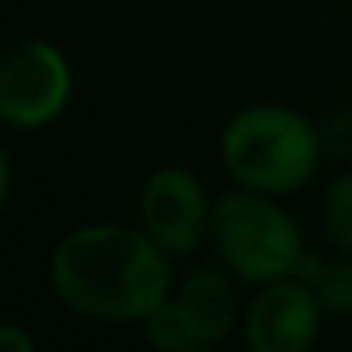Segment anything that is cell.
<instances>
[{
    "label": "cell",
    "mask_w": 352,
    "mask_h": 352,
    "mask_svg": "<svg viewBox=\"0 0 352 352\" xmlns=\"http://www.w3.org/2000/svg\"><path fill=\"white\" fill-rule=\"evenodd\" d=\"M72 65L58 45L31 38L0 55V120L17 130L45 126L69 107Z\"/></svg>",
    "instance_id": "4"
},
{
    "label": "cell",
    "mask_w": 352,
    "mask_h": 352,
    "mask_svg": "<svg viewBox=\"0 0 352 352\" xmlns=\"http://www.w3.org/2000/svg\"><path fill=\"white\" fill-rule=\"evenodd\" d=\"M322 305L298 277L263 284L243 318L250 352H308L322 332Z\"/></svg>",
    "instance_id": "6"
},
{
    "label": "cell",
    "mask_w": 352,
    "mask_h": 352,
    "mask_svg": "<svg viewBox=\"0 0 352 352\" xmlns=\"http://www.w3.org/2000/svg\"><path fill=\"white\" fill-rule=\"evenodd\" d=\"M298 280H305L311 287V294L318 298L325 315H352V256H318V253H305L298 263Z\"/></svg>",
    "instance_id": "8"
},
{
    "label": "cell",
    "mask_w": 352,
    "mask_h": 352,
    "mask_svg": "<svg viewBox=\"0 0 352 352\" xmlns=\"http://www.w3.org/2000/svg\"><path fill=\"white\" fill-rule=\"evenodd\" d=\"M0 352H38V346L28 329L14 322H0Z\"/></svg>",
    "instance_id": "12"
},
{
    "label": "cell",
    "mask_w": 352,
    "mask_h": 352,
    "mask_svg": "<svg viewBox=\"0 0 352 352\" xmlns=\"http://www.w3.org/2000/svg\"><path fill=\"white\" fill-rule=\"evenodd\" d=\"M322 223H325L329 239L336 243V250L352 256V171L349 175H339V178L325 188Z\"/></svg>",
    "instance_id": "10"
},
{
    "label": "cell",
    "mask_w": 352,
    "mask_h": 352,
    "mask_svg": "<svg viewBox=\"0 0 352 352\" xmlns=\"http://www.w3.org/2000/svg\"><path fill=\"white\" fill-rule=\"evenodd\" d=\"M212 206L202 182L188 168H161L140 188V230L168 256L199 250L209 236Z\"/></svg>",
    "instance_id": "5"
},
{
    "label": "cell",
    "mask_w": 352,
    "mask_h": 352,
    "mask_svg": "<svg viewBox=\"0 0 352 352\" xmlns=\"http://www.w3.org/2000/svg\"><path fill=\"white\" fill-rule=\"evenodd\" d=\"M318 133H322V144H325V147H332L336 154H342V157H349L352 154V113L349 110H342V113L329 117L325 120V126H322Z\"/></svg>",
    "instance_id": "11"
},
{
    "label": "cell",
    "mask_w": 352,
    "mask_h": 352,
    "mask_svg": "<svg viewBox=\"0 0 352 352\" xmlns=\"http://www.w3.org/2000/svg\"><path fill=\"white\" fill-rule=\"evenodd\" d=\"M48 280L62 305L96 322H144L168 298V253L144 233L117 223L79 226L52 250Z\"/></svg>",
    "instance_id": "1"
},
{
    "label": "cell",
    "mask_w": 352,
    "mask_h": 352,
    "mask_svg": "<svg viewBox=\"0 0 352 352\" xmlns=\"http://www.w3.org/2000/svg\"><path fill=\"white\" fill-rule=\"evenodd\" d=\"M322 151L318 126L277 103L239 110L219 137V157L233 182L274 199L305 188L322 164Z\"/></svg>",
    "instance_id": "2"
},
{
    "label": "cell",
    "mask_w": 352,
    "mask_h": 352,
    "mask_svg": "<svg viewBox=\"0 0 352 352\" xmlns=\"http://www.w3.org/2000/svg\"><path fill=\"white\" fill-rule=\"evenodd\" d=\"M144 332H147V342L154 346V352H192L202 346L175 298H164L161 305H154L147 311Z\"/></svg>",
    "instance_id": "9"
},
{
    "label": "cell",
    "mask_w": 352,
    "mask_h": 352,
    "mask_svg": "<svg viewBox=\"0 0 352 352\" xmlns=\"http://www.w3.org/2000/svg\"><path fill=\"white\" fill-rule=\"evenodd\" d=\"M209 236L223 263L246 284H274L298 274L305 243L298 223L274 195L236 188L212 206Z\"/></svg>",
    "instance_id": "3"
},
{
    "label": "cell",
    "mask_w": 352,
    "mask_h": 352,
    "mask_svg": "<svg viewBox=\"0 0 352 352\" xmlns=\"http://www.w3.org/2000/svg\"><path fill=\"white\" fill-rule=\"evenodd\" d=\"M10 188H14V168H10V157L3 154V147H0V212L10 199Z\"/></svg>",
    "instance_id": "13"
},
{
    "label": "cell",
    "mask_w": 352,
    "mask_h": 352,
    "mask_svg": "<svg viewBox=\"0 0 352 352\" xmlns=\"http://www.w3.org/2000/svg\"><path fill=\"white\" fill-rule=\"evenodd\" d=\"M192 352H209V349H206V346H199V349H192Z\"/></svg>",
    "instance_id": "14"
},
{
    "label": "cell",
    "mask_w": 352,
    "mask_h": 352,
    "mask_svg": "<svg viewBox=\"0 0 352 352\" xmlns=\"http://www.w3.org/2000/svg\"><path fill=\"white\" fill-rule=\"evenodd\" d=\"M178 308L185 311L192 332L199 336L202 346H216L233 332L239 318V301H236L233 280L216 270V267H195L185 274L175 294Z\"/></svg>",
    "instance_id": "7"
}]
</instances>
